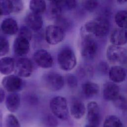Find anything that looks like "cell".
<instances>
[{
  "instance_id": "8d00e7d4",
  "label": "cell",
  "mask_w": 127,
  "mask_h": 127,
  "mask_svg": "<svg viewBox=\"0 0 127 127\" xmlns=\"http://www.w3.org/2000/svg\"><path fill=\"white\" fill-rule=\"evenodd\" d=\"M5 98L4 89L0 86V104L2 103L5 100Z\"/></svg>"
},
{
  "instance_id": "4fadbf2b",
  "label": "cell",
  "mask_w": 127,
  "mask_h": 127,
  "mask_svg": "<svg viewBox=\"0 0 127 127\" xmlns=\"http://www.w3.org/2000/svg\"><path fill=\"white\" fill-rule=\"evenodd\" d=\"M86 107L84 103L76 97L72 98L69 108L70 115L75 119H80L86 112Z\"/></svg>"
},
{
  "instance_id": "44dd1931",
  "label": "cell",
  "mask_w": 127,
  "mask_h": 127,
  "mask_svg": "<svg viewBox=\"0 0 127 127\" xmlns=\"http://www.w3.org/2000/svg\"><path fill=\"white\" fill-rule=\"evenodd\" d=\"M81 90L85 97L91 98L99 93L100 87L96 83L91 81H86L82 84Z\"/></svg>"
},
{
  "instance_id": "7a4b0ae2",
  "label": "cell",
  "mask_w": 127,
  "mask_h": 127,
  "mask_svg": "<svg viewBox=\"0 0 127 127\" xmlns=\"http://www.w3.org/2000/svg\"><path fill=\"white\" fill-rule=\"evenodd\" d=\"M50 108L52 114L57 118L65 121L69 118V109L65 98L61 96L53 97L50 101Z\"/></svg>"
},
{
  "instance_id": "d4e9b609",
  "label": "cell",
  "mask_w": 127,
  "mask_h": 127,
  "mask_svg": "<svg viewBox=\"0 0 127 127\" xmlns=\"http://www.w3.org/2000/svg\"><path fill=\"white\" fill-rule=\"evenodd\" d=\"M13 12V5L11 0H0V16L6 15Z\"/></svg>"
},
{
  "instance_id": "3957f363",
  "label": "cell",
  "mask_w": 127,
  "mask_h": 127,
  "mask_svg": "<svg viewBox=\"0 0 127 127\" xmlns=\"http://www.w3.org/2000/svg\"><path fill=\"white\" fill-rule=\"evenodd\" d=\"M81 55L86 60H93L96 57L97 53V44L94 39L93 36L84 33H81Z\"/></svg>"
},
{
  "instance_id": "5b68a950",
  "label": "cell",
  "mask_w": 127,
  "mask_h": 127,
  "mask_svg": "<svg viewBox=\"0 0 127 127\" xmlns=\"http://www.w3.org/2000/svg\"><path fill=\"white\" fill-rule=\"evenodd\" d=\"M106 55L107 60L112 64H125L127 63V50L122 46L109 45Z\"/></svg>"
},
{
  "instance_id": "484cf974",
  "label": "cell",
  "mask_w": 127,
  "mask_h": 127,
  "mask_svg": "<svg viewBox=\"0 0 127 127\" xmlns=\"http://www.w3.org/2000/svg\"><path fill=\"white\" fill-rule=\"evenodd\" d=\"M62 11L60 4L51 3L48 10L49 15L52 18L58 19L61 17Z\"/></svg>"
},
{
  "instance_id": "83f0119b",
  "label": "cell",
  "mask_w": 127,
  "mask_h": 127,
  "mask_svg": "<svg viewBox=\"0 0 127 127\" xmlns=\"http://www.w3.org/2000/svg\"><path fill=\"white\" fill-rule=\"evenodd\" d=\"M5 127H21L19 120L12 114H8L4 120Z\"/></svg>"
},
{
  "instance_id": "d6986e66",
  "label": "cell",
  "mask_w": 127,
  "mask_h": 127,
  "mask_svg": "<svg viewBox=\"0 0 127 127\" xmlns=\"http://www.w3.org/2000/svg\"><path fill=\"white\" fill-rule=\"evenodd\" d=\"M2 32L8 35H13L18 31V25L17 21L12 18H6L3 20L0 25Z\"/></svg>"
},
{
  "instance_id": "30bf717a",
  "label": "cell",
  "mask_w": 127,
  "mask_h": 127,
  "mask_svg": "<svg viewBox=\"0 0 127 127\" xmlns=\"http://www.w3.org/2000/svg\"><path fill=\"white\" fill-rule=\"evenodd\" d=\"M87 120L89 125L98 127L101 120L100 111L99 105L95 101H91L87 105Z\"/></svg>"
},
{
  "instance_id": "e575fe53",
  "label": "cell",
  "mask_w": 127,
  "mask_h": 127,
  "mask_svg": "<svg viewBox=\"0 0 127 127\" xmlns=\"http://www.w3.org/2000/svg\"><path fill=\"white\" fill-rule=\"evenodd\" d=\"M109 66L108 64L105 62H101L99 63L98 66V69L102 74L108 73L109 70Z\"/></svg>"
},
{
  "instance_id": "ffe728a7",
  "label": "cell",
  "mask_w": 127,
  "mask_h": 127,
  "mask_svg": "<svg viewBox=\"0 0 127 127\" xmlns=\"http://www.w3.org/2000/svg\"><path fill=\"white\" fill-rule=\"evenodd\" d=\"M15 62L9 57H4L0 59V73L3 75L10 74L15 68Z\"/></svg>"
},
{
  "instance_id": "e0dca14e",
  "label": "cell",
  "mask_w": 127,
  "mask_h": 127,
  "mask_svg": "<svg viewBox=\"0 0 127 127\" xmlns=\"http://www.w3.org/2000/svg\"><path fill=\"white\" fill-rule=\"evenodd\" d=\"M108 75L111 81L116 83H120L125 80L127 73L123 67L117 65L110 68Z\"/></svg>"
},
{
  "instance_id": "cb8c5ba5",
  "label": "cell",
  "mask_w": 127,
  "mask_h": 127,
  "mask_svg": "<svg viewBox=\"0 0 127 127\" xmlns=\"http://www.w3.org/2000/svg\"><path fill=\"white\" fill-rule=\"evenodd\" d=\"M115 21L119 28H127V11L121 10L115 15Z\"/></svg>"
},
{
  "instance_id": "2e32d148",
  "label": "cell",
  "mask_w": 127,
  "mask_h": 127,
  "mask_svg": "<svg viewBox=\"0 0 127 127\" xmlns=\"http://www.w3.org/2000/svg\"><path fill=\"white\" fill-rule=\"evenodd\" d=\"M110 41L112 45L123 46L127 43V30L119 28L113 30L110 36Z\"/></svg>"
},
{
  "instance_id": "52a82bcc",
  "label": "cell",
  "mask_w": 127,
  "mask_h": 127,
  "mask_svg": "<svg viewBox=\"0 0 127 127\" xmlns=\"http://www.w3.org/2000/svg\"><path fill=\"white\" fill-rule=\"evenodd\" d=\"M64 29L58 25H50L46 29L45 40L49 44H58L64 40Z\"/></svg>"
},
{
  "instance_id": "f1b7e54d",
  "label": "cell",
  "mask_w": 127,
  "mask_h": 127,
  "mask_svg": "<svg viewBox=\"0 0 127 127\" xmlns=\"http://www.w3.org/2000/svg\"><path fill=\"white\" fill-rule=\"evenodd\" d=\"M53 114H48L44 117L43 120V124L45 127H57L58 121Z\"/></svg>"
},
{
  "instance_id": "7402d4cb",
  "label": "cell",
  "mask_w": 127,
  "mask_h": 127,
  "mask_svg": "<svg viewBox=\"0 0 127 127\" xmlns=\"http://www.w3.org/2000/svg\"><path fill=\"white\" fill-rule=\"evenodd\" d=\"M29 6L32 12L40 15L46 9V3L45 0H30Z\"/></svg>"
},
{
  "instance_id": "ab89813d",
  "label": "cell",
  "mask_w": 127,
  "mask_h": 127,
  "mask_svg": "<svg viewBox=\"0 0 127 127\" xmlns=\"http://www.w3.org/2000/svg\"><path fill=\"white\" fill-rule=\"evenodd\" d=\"M2 124V114L0 110V127H1Z\"/></svg>"
},
{
  "instance_id": "6da1fadb",
  "label": "cell",
  "mask_w": 127,
  "mask_h": 127,
  "mask_svg": "<svg viewBox=\"0 0 127 127\" xmlns=\"http://www.w3.org/2000/svg\"><path fill=\"white\" fill-rule=\"evenodd\" d=\"M110 30V23L104 17H99L87 22L81 28V33L90 35L97 38L107 35Z\"/></svg>"
},
{
  "instance_id": "1f68e13d",
  "label": "cell",
  "mask_w": 127,
  "mask_h": 127,
  "mask_svg": "<svg viewBox=\"0 0 127 127\" xmlns=\"http://www.w3.org/2000/svg\"><path fill=\"white\" fill-rule=\"evenodd\" d=\"M65 82L67 85L70 88H75L78 85L77 77L71 73L67 74L66 75Z\"/></svg>"
},
{
  "instance_id": "603a6c76",
  "label": "cell",
  "mask_w": 127,
  "mask_h": 127,
  "mask_svg": "<svg viewBox=\"0 0 127 127\" xmlns=\"http://www.w3.org/2000/svg\"><path fill=\"white\" fill-rule=\"evenodd\" d=\"M103 127H125L121 119L117 116L110 115L107 116L103 123Z\"/></svg>"
},
{
  "instance_id": "836d02e7",
  "label": "cell",
  "mask_w": 127,
  "mask_h": 127,
  "mask_svg": "<svg viewBox=\"0 0 127 127\" xmlns=\"http://www.w3.org/2000/svg\"><path fill=\"white\" fill-rule=\"evenodd\" d=\"M13 8V12L21 11L23 8V4L21 0H11Z\"/></svg>"
},
{
  "instance_id": "277c9868",
  "label": "cell",
  "mask_w": 127,
  "mask_h": 127,
  "mask_svg": "<svg viewBox=\"0 0 127 127\" xmlns=\"http://www.w3.org/2000/svg\"><path fill=\"white\" fill-rule=\"evenodd\" d=\"M57 61L61 69L65 71L73 69L77 64L74 52L69 48H64L59 52L57 55Z\"/></svg>"
},
{
  "instance_id": "d6a6232c",
  "label": "cell",
  "mask_w": 127,
  "mask_h": 127,
  "mask_svg": "<svg viewBox=\"0 0 127 127\" xmlns=\"http://www.w3.org/2000/svg\"><path fill=\"white\" fill-rule=\"evenodd\" d=\"M18 36L24 37L29 41L31 40L32 38V32L31 29H29L27 26H22L18 31Z\"/></svg>"
},
{
  "instance_id": "f35d334b",
  "label": "cell",
  "mask_w": 127,
  "mask_h": 127,
  "mask_svg": "<svg viewBox=\"0 0 127 127\" xmlns=\"http://www.w3.org/2000/svg\"><path fill=\"white\" fill-rule=\"evenodd\" d=\"M117 2L119 4H124L127 2V0H116Z\"/></svg>"
},
{
  "instance_id": "74e56055",
  "label": "cell",
  "mask_w": 127,
  "mask_h": 127,
  "mask_svg": "<svg viewBox=\"0 0 127 127\" xmlns=\"http://www.w3.org/2000/svg\"><path fill=\"white\" fill-rule=\"evenodd\" d=\"M51 3L61 4L64 1V0H48Z\"/></svg>"
},
{
  "instance_id": "d590c367",
  "label": "cell",
  "mask_w": 127,
  "mask_h": 127,
  "mask_svg": "<svg viewBox=\"0 0 127 127\" xmlns=\"http://www.w3.org/2000/svg\"><path fill=\"white\" fill-rule=\"evenodd\" d=\"M63 3L68 9H74L77 5L76 0H64Z\"/></svg>"
},
{
  "instance_id": "ba28073f",
  "label": "cell",
  "mask_w": 127,
  "mask_h": 127,
  "mask_svg": "<svg viewBox=\"0 0 127 127\" xmlns=\"http://www.w3.org/2000/svg\"><path fill=\"white\" fill-rule=\"evenodd\" d=\"M2 87L9 93H17L23 87L22 78L16 74H9L4 76L1 80Z\"/></svg>"
},
{
  "instance_id": "9a60e30c",
  "label": "cell",
  "mask_w": 127,
  "mask_h": 127,
  "mask_svg": "<svg viewBox=\"0 0 127 127\" xmlns=\"http://www.w3.org/2000/svg\"><path fill=\"white\" fill-rule=\"evenodd\" d=\"M25 22L26 26L34 31L40 30L43 24V19L40 14L32 12L28 13L26 16Z\"/></svg>"
},
{
  "instance_id": "8fae6325",
  "label": "cell",
  "mask_w": 127,
  "mask_h": 127,
  "mask_svg": "<svg viewBox=\"0 0 127 127\" xmlns=\"http://www.w3.org/2000/svg\"><path fill=\"white\" fill-rule=\"evenodd\" d=\"M33 59L35 63L40 67L49 68L53 65V58L51 54L43 49L37 50L34 54Z\"/></svg>"
},
{
  "instance_id": "ac0fdd59",
  "label": "cell",
  "mask_w": 127,
  "mask_h": 127,
  "mask_svg": "<svg viewBox=\"0 0 127 127\" xmlns=\"http://www.w3.org/2000/svg\"><path fill=\"white\" fill-rule=\"evenodd\" d=\"M20 104V96L17 93H9L5 98V107L10 113L16 112L19 109Z\"/></svg>"
},
{
  "instance_id": "8992f818",
  "label": "cell",
  "mask_w": 127,
  "mask_h": 127,
  "mask_svg": "<svg viewBox=\"0 0 127 127\" xmlns=\"http://www.w3.org/2000/svg\"><path fill=\"white\" fill-rule=\"evenodd\" d=\"M43 80L46 88L53 91L61 90L64 86L65 79L59 73L49 71L43 76Z\"/></svg>"
},
{
  "instance_id": "5bb4252c",
  "label": "cell",
  "mask_w": 127,
  "mask_h": 127,
  "mask_svg": "<svg viewBox=\"0 0 127 127\" xmlns=\"http://www.w3.org/2000/svg\"><path fill=\"white\" fill-rule=\"evenodd\" d=\"M120 95V87L112 81L105 83L103 87V96L107 101H113Z\"/></svg>"
},
{
  "instance_id": "9c48e42d",
  "label": "cell",
  "mask_w": 127,
  "mask_h": 127,
  "mask_svg": "<svg viewBox=\"0 0 127 127\" xmlns=\"http://www.w3.org/2000/svg\"><path fill=\"white\" fill-rule=\"evenodd\" d=\"M33 71V65L31 61L27 58H19L15 64V74L20 77H28Z\"/></svg>"
},
{
  "instance_id": "4dcf8cb0",
  "label": "cell",
  "mask_w": 127,
  "mask_h": 127,
  "mask_svg": "<svg viewBox=\"0 0 127 127\" xmlns=\"http://www.w3.org/2000/svg\"><path fill=\"white\" fill-rule=\"evenodd\" d=\"M98 4V0H86L83 3V6L86 10L92 12L96 9Z\"/></svg>"
},
{
  "instance_id": "f546056e",
  "label": "cell",
  "mask_w": 127,
  "mask_h": 127,
  "mask_svg": "<svg viewBox=\"0 0 127 127\" xmlns=\"http://www.w3.org/2000/svg\"><path fill=\"white\" fill-rule=\"evenodd\" d=\"M9 50L8 41L4 37L0 36V57L6 55Z\"/></svg>"
},
{
  "instance_id": "7c38bea8",
  "label": "cell",
  "mask_w": 127,
  "mask_h": 127,
  "mask_svg": "<svg viewBox=\"0 0 127 127\" xmlns=\"http://www.w3.org/2000/svg\"><path fill=\"white\" fill-rule=\"evenodd\" d=\"M13 49L15 55L17 56L24 57L30 51V41L18 35L13 42Z\"/></svg>"
},
{
  "instance_id": "4316f807",
  "label": "cell",
  "mask_w": 127,
  "mask_h": 127,
  "mask_svg": "<svg viewBox=\"0 0 127 127\" xmlns=\"http://www.w3.org/2000/svg\"><path fill=\"white\" fill-rule=\"evenodd\" d=\"M114 105L117 109L123 111H127V99L123 96L119 95L113 101Z\"/></svg>"
},
{
  "instance_id": "60d3db41",
  "label": "cell",
  "mask_w": 127,
  "mask_h": 127,
  "mask_svg": "<svg viewBox=\"0 0 127 127\" xmlns=\"http://www.w3.org/2000/svg\"><path fill=\"white\" fill-rule=\"evenodd\" d=\"M84 127H93V126H91V125H90L88 124V125H86Z\"/></svg>"
}]
</instances>
